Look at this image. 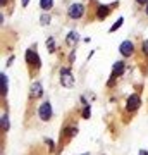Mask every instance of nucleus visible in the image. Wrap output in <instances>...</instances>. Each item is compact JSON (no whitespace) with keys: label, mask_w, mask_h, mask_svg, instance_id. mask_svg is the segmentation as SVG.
Here are the masks:
<instances>
[{"label":"nucleus","mask_w":148,"mask_h":155,"mask_svg":"<svg viewBox=\"0 0 148 155\" xmlns=\"http://www.w3.org/2000/svg\"><path fill=\"white\" fill-rule=\"evenodd\" d=\"M83 14H84V5L83 4H71L69 9H67V16L71 19H79V17H83Z\"/></svg>","instance_id":"f03ea898"},{"label":"nucleus","mask_w":148,"mask_h":155,"mask_svg":"<svg viewBox=\"0 0 148 155\" xmlns=\"http://www.w3.org/2000/svg\"><path fill=\"white\" fill-rule=\"evenodd\" d=\"M138 4H140V5H145V4H148V0H136Z\"/></svg>","instance_id":"aec40b11"},{"label":"nucleus","mask_w":148,"mask_h":155,"mask_svg":"<svg viewBox=\"0 0 148 155\" xmlns=\"http://www.w3.org/2000/svg\"><path fill=\"white\" fill-rule=\"evenodd\" d=\"M41 95H43V88H41V83H40V81H36V83L31 84V97L38 98V97H41Z\"/></svg>","instance_id":"6e6552de"},{"label":"nucleus","mask_w":148,"mask_h":155,"mask_svg":"<svg viewBox=\"0 0 148 155\" xmlns=\"http://www.w3.org/2000/svg\"><path fill=\"white\" fill-rule=\"evenodd\" d=\"M0 90H2V95L5 97L7 95V90H9V81H7V76L2 72L0 74Z\"/></svg>","instance_id":"9d476101"},{"label":"nucleus","mask_w":148,"mask_h":155,"mask_svg":"<svg viewBox=\"0 0 148 155\" xmlns=\"http://www.w3.org/2000/svg\"><path fill=\"white\" fill-rule=\"evenodd\" d=\"M141 105V98H140V95H131L129 98H127V102H126V109L129 112H134L138 109V107Z\"/></svg>","instance_id":"39448f33"},{"label":"nucleus","mask_w":148,"mask_h":155,"mask_svg":"<svg viewBox=\"0 0 148 155\" xmlns=\"http://www.w3.org/2000/svg\"><path fill=\"white\" fill-rule=\"evenodd\" d=\"M61 84H62V86H66V88L74 86V78H72L71 69H67V67L61 69Z\"/></svg>","instance_id":"f257e3e1"},{"label":"nucleus","mask_w":148,"mask_h":155,"mask_svg":"<svg viewBox=\"0 0 148 155\" xmlns=\"http://www.w3.org/2000/svg\"><path fill=\"white\" fill-rule=\"evenodd\" d=\"M119 52H121L122 57H131L134 54V43H133L131 40H126V41H122L119 45Z\"/></svg>","instance_id":"20e7f679"},{"label":"nucleus","mask_w":148,"mask_h":155,"mask_svg":"<svg viewBox=\"0 0 148 155\" xmlns=\"http://www.w3.org/2000/svg\"><path fill=\"white\" fill-rule=\"evenodd\" d=\"M122 22H124V19H122V17H119V19H117V21H115L114 24L110 26V29H109V31H110V33H114V31H117V29H119V28L122 26Z\"/></svg>","instance_id":"ddd939ff"},{"label":"nucleus","mask_w":148,"mask_h":155,"mask_svg":"<svg viewBox=\"0 0 148 155\" xmlns=\"http://www.w3.org/2000/svg\"><path fill=\"white\" fill-rule=\"evenodd\" d=\"M2 5H5V0H2Z\"/></svg>","instance_id":"4be33fe9"},{"label":"nucleus","mask_w":148,"mask_h":155,"mask_svg":"<svg viewBox=\"0 0 148 155\" xmlns=\"http://www.w3.org/2000/svg\"><path fill=\"white\" fill-rule=\"evenodd\" d=\"M50 21H52V17H50V14H47V12H45V14H43L41 17H40V22H41L43 26H47V24H50Z\"/></svg>","instance_id":"4468645a"},{"label":"nucleus","mask_w":148,"mask_h":155,"mask_svg":"<svg viewBox=\"0 0 148 155\" xmlns=\"http://www.w3.org/2000/svg\"><path fill=\"white\" fill-rule=\"evenodd\" d=\"M67 134H69V136H76L77 134V127H69V129H67Z\"/></svg>","instance_id":"a211bd4d"},{"label":"nucleus","mask_w":148,"mask_h":155,"mask_svg":"<svg viewBox=\"0 0 148 155\" xmlns=\"http://www.w3.org/2000/svg\"><path fill=\"white\" fill-rule=\"evenodd\" d=\"M122 72H124V62H122V61H117V62L114 64V67H112V74L117 78V76H121Z\"/></svg>","instance_id":"1a4fd4ad"},{"label":"nucleus","mask_w":148,"mask_h":155,"mask_svg":"<svg viewBox=\"0 0 148 155\" xmlns=\"http://www.w3.org/2000/svg\"><path fill=\"white\" fill-rule=\"evenodd\" d=\"M141 50H143V54H145V55H148V40H146V41H143Z\"/></svg>","instance_id":"6ab92c4d"},{"label":"nucleus","mask_w":148,"mask_h":155,"mask_svg":"<svg viewBox=\"0 0 148 155\" xmlns=\"http://www.w3.org/2000/svg\"><path fill=\"white\" fill-rule=\"evenodd\" d=\"M47 47H48V52H55V47H54V40L50 38L47 40Z\"/></svg>","instance_id":"f3484780"},{"label":"nucleus","mask_w":148,"mask_h":155,"mask_svg":"<svg viewBox=\"0 0 148 155\" xmlns=\"http://www.w3.org/2000/svg\"><path fill=\"white\" fill-rule=\"evenodd\" d=\"M26 61H28V64H33V66H36V67L41 66L40 57L36 55V52H33V50H28L26 52Z\"/></svg>","instance_id":"423d86ee"},{"label":"nucleus","mask_w":148,"mask_h":155,"mask_svg":"<svg viewBox=\"0 0 148 155\" xmlns=\"http://www.w3.org/2000/svg\"><path fill=\"white\" fill-rule=\"evenodd\" d=\"M146 14H148V4H146Z\"/></svg>","instance_id":"5701e85b"},{"label":"nucleus","mask_w":148,"mask_h":155,"mask_svg":"<svg viewBox=\"0 0 148 155\" xmlns=\"http://www.w3.org/2000/svg\"><path fill=\"white\" fill-rule=\"evenodd\" d=\"M110 11H112L110 5H98V9H97V17L102 21V19H105L110 14Z\"/></svg>","instance_id":"0eeeda50"},{"label":"nucleus","mask_w":148,"mask_h":155,"mask_svg":"<svg viewBox=\"0 0 148 155\" xmlns=\"http://www.w3.org/2000/svg\"><path fill=\"white\" fill-rule=\"evenodd\" d=\"M40 7H41L45 12H48L50 9L54 7V0H40Z\"/></svg>","instance_id":"f8f14e48"},{"label":"nucleus","mask_w":148,"mask_h":155,"mask_svg":"<svg viewBox=\"0 0 148 155\" xmlns=\"http://www.w3.org/2000/svg\"><path fill=\"white\" fill-rule=\"evenodd\" d=\"M28 2H29V0H22V7H26V5H28Z\"/></svg>","instance_id":"412c9836"},{"label":"nucleus","mask_w":148,"mask_h":155,"mask_svg":"<svg viewBox=\"0 0 148 155\" xmlns=\"http://www.w3.org/2000/svg\"><path fill=\"white\" fill-rule=\"evenodd\" d=\"M67 45H71V47H74V45L77 43V41H79V35L76 33V31H71V33L67 35Z\"/></svg>","instance_id":"9b49d317"},{"label":"nucleus","mask_w":148,"mask_h":155,"mask_svg":"<svg viewBox=\"0 0 148 155\" xmlns=\"http://www.w3.org/2000/svg\"><path fill=\"white\" fill-rule=\"evenodd\" d=\"M90 114H91V109H90V105H84V110H83V117H84V119H88V117H90Z\"/></svg>","instance_id":"dca6fc26"},{"label":"nucleus","mask_w":148,"mask_h":155,"mask_svg":"<svg viewBox=\"0 0 148 155\" xmlns=\"http://www.w3.org/2000/svg\"><path fill=\"white\" fill-rule=\"evenodd\" d=\"M7 129H9V117L4 114L2 116V131H7Z\"/></svg>","instance_id":"2eb2a0df"},{"label":"nucleus","mask_w":148,"mask_h":155,"mask_svg":"<svg viewBox=\"0 0 148 155\" xmlns=\"http://www.w3.org/2000/svg\"><path fill=\"white\" fill-rule=\"evenodd\" d=\"M38 116L41 121H50V117H52V104L50 102H43L38 109Z\"/></svg>","instance_id":"7ed1b4c3"}]
</instances>
